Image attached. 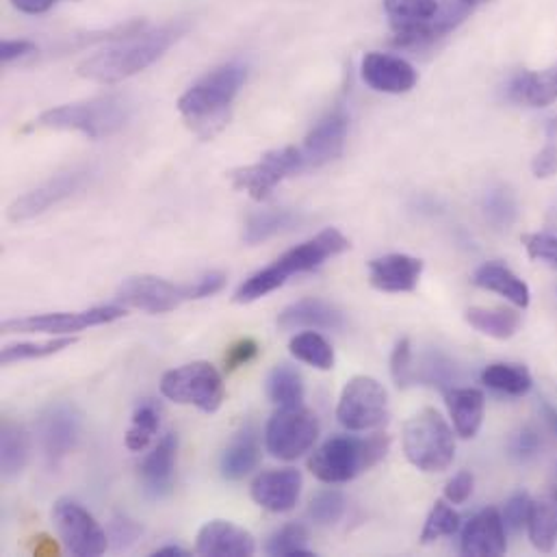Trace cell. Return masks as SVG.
I'll list each match as a JSON object with an SVG mask.
<instances>
[{"mask_svg":"<svg viewBox=\"0 0 557 557\" xmlns=\"http://www.w3.org/2000/svg\"><path fill=\"white\" fill-rule=\"evenodd\" d=\"M131 117V104L122 96H102L89 102L61 104L44 111L37 124L54 131H76L89 139L120 133Z\"/></svg>","mask_w":557,"mask_h":557,"instance_id":"cell-5","label":"cell"},{"mask_svg":"<svg viewBox=\"0 0 557 557\" xmlns=\"http://www.w3.org/2000/svg\"><path fill=\"white\" fill-rule=\"evenodd\" d=\"M523 244L528 248V255L534 261H545L557 270V237L545 235V233H534V235H525Z\"/></svg>","mask_w":557,"mask_h":557,"instance_id":"cell-45","label":"cell"},{"mask_svg":"<svg viewBox=\"0 0 557 557\" xmlns=\"http://www.w3.org/2000/svg\"><path fill=\"white\" fill-rule=\"evenodd\" d=\"M460 528V517L458 512H454V508L447 504V502H436L428 521H425V528H423V534H421V543H434L443 536H454Z\"/></svg>","mask_w":557,"mask_h":557,"instance_id":"cell-41","label":"cell"},{"mask_svg":"<svg viewBox=\"0 0 557 557\" xmlns=\"http://www.w3.org/2000/svg\"><path fill=\"white\" fill-rule=\"evenodd\" d=\"M76 341L74 338H54V341H44V343H15L7 345L0 354L2 364H13L20 360H35V358H48L52 354H59L67 347H72Z\"/></svg>","mask_w":557,"mask_h":557,"instance_id":"cell-40","label":"cell"},{"mask_svg":"<svg viewBox=\"0 0 557 557\" xmlns=\"http://www.w3.org/2000/svg\"><path fill=\"white\" fill-rule=\"evenodd\" d=\"M528 525H530V539L534 547L543 554H552L557 543L556 486H549L536 502H532Z\"/></svg>","mask_w":557,"mask_h":557,"instance_id":"cell-27","label":"cell"},{"mask_svg":"<svg viewBox=\"0 0 557 557\" xmlns=\"http://www.w3.org/2000/svg\"><path fill=\"white\" fill-rule=\"evenodd\" d=\"M447 406L454 419V428L462 438H473L484 421L486 397L480 388H449Z\"/></svg>","mask_w":557,"mask_h":557,"instance_id":"cell-26","label":"cell"},{"mask_svg":"<svg viewBox=\"0 0 557 557\" xmlns=\"http://www.w3.org/2000/svg\"><path fill=\"white\" fill-rule=\"evenodd\" d=\"M89 178H91L89 170H70V172H61V174L48 178L39 187L20 196L7 209L9 222L17 224V222H26V220H33V218L46 213L54 205H59V202L72 198L74 194H78L89 183Z\"/></svg>","mask_w":557,"mask_h":557,"instance_id":"cell-14","label":"cell"},{"mask_svg":"<svg viewBox=\"0 0 557 557\" xmlns=\"http://www.w3.org/2000/svg\"><path fill=\"white\" fill-rule=\"evenodd\" d=\"M161 393L176 404L196 406L198 410L213 414L224 404L226 386L222 373L211 362L198 360L168 371L161 380Z\"/></svg>","mask_w":557,"mask_h":557,"instance_id":"cell-7","label":"cell"},{"mask_svg":"<svg viewBox=\"0 0 557 557\" xmlns=\"http://www.w3.org/2000/svg\"><path fill=\"white\" fill-rule=\"evenodd\" d=\"M404 451L419 471H445L456 456L454 432L434 408H423L404 425Z\"/></svg>","mask_w":557,"mask_h":557,"instance_id":"cell-6","label":"cell"},{"mask_svg":"<svg viewBox=\"0 0 557 557\" xmlns=\"http://www.w3.org/2000/svg\"><path fill=\"white\" fill-rule=\"evenodd\" d=\"M547 137H549V141H556L557 120H549V124H547Z\"/></svg>","mask_w":557,"mask_h":557,"instance_id":"cell-56","label":"cell"},{"mask_svg":"<svg viewBox=\"0 0 557 557\" xmlns=\"http://www.w3.org/2000/svg\"><path fill=\"white\" fill-rule=\"evenodd\" d=\"M176 456H178V438L174 432H170L157 443V447L139 465L141 486L150 499H163L172 493Z\"/></svg>","mask_w":557,"mask_h":557,"instance_id":"cell-18","label":"cell"},{"mask_svg":"<svg viewBox=\"0 0 557 557\" xmlns=\"http://www.w3.org/2000/svg\"><path fill=\"white\" fill-rule=\"evenodd\" d=\"M306 163L299 148H282L263 154V159L255 165L239 168L231 174L233 187L237 191H246L252 200L263 202L272 196V191L288 176L304 172Z\"/></svg>","mask_w":557,"mask_h":557,"instance_id":"cell-9","label":"cell"},{"mask_svg":"<svg viewBox=\"0 0 557 557\" xmlns=\"http://www.w3.org/2000/svg\"><path fill=\"white\" fill-rule=\"evenodd\" d=\"M107 536H109V547H113L115 552H126L141 536V528L126 517H113V521L109 523Z\"/></svg>","mask_w":557,"mask_h":557,"instance_id":"cell-44","label":"cell"},{"mask_svg":"<svg viewBox=\"0 0 557 557\" xmlns=\"http://www.w3.org/2000/svg\"><path fill=\"white\" fill-rule=\"evenodd\" d=\"M161 425V408L154 399H144L133 412V425L126 434V447L131 451H144Z\"/></svg>","mask_w":557,"mask_h":557,"instance_id":"cell-36","label":"cell"},{"mask_svg":"<svg viewBox=\"0 0 557 557\" xmlns=\"http://www.w3.org/2000/svg\"><path fill=\"white\" fill-rule=\"evenodd\" d=\"M482 382L499 393L506 395H525L532 388V373L523 364H510V362H495L488 364L482 371Z\"/></svg>","mask_w":557,"mask_h":557,"instance_id":"cell-33","label":"cell"},{"mask_svg":"<svg viewBox=\"0 0 557 557\" xmlns=\"http://www.w3.org/2000/svg\"><path fill=\"white\" fill-rule=\"evenodd\" d=\"M52 523L72 556L98 557L109 549L107 532L81 504L72 499H59L54 504Z\"/></svg>","mask_w":557,"mask_h":557,"instance_id":"cell-11","label":"cell"},{"mask_svg":"<svg viewBox=\"0 0 557 557\" xmlns=\"http://www.w3.org/2000/svg\"><path fill=\"white\" fill-rule=\"evenodd\" d=\"M423 274V261L408 255H386L369 263V282L384 293H412Z\"/></svg>","mask_w":557,"mask_h":557,"instance_id":"cell-20","label":"cell"},{"mask_svg":"<svg viewBox=\"0 0 557 557\" xmlns=\"http://www.w3.org/2000/svg\"><path fill=\"white\" fill-rule=\"evenodd\" d=\"M57 2H61V0H11V4H13L17 11L28 13V15L46 13V11L52 9Z\"/></svg>","mask_w":557,"mask_h":557,"instance_id":"cell-53","label":"cell"},{"mask_svg":"<svg viewBox=\"0 0 557 557\" xmlns=\"http://www.w3.org/2000/svg\"><path fill=\"white\" fill-rule=\"evenodd\" d=\"M268 395L280 408L301 406L304 382L299 371L286 362L274 367V371L268 377Z\"/></svg>","mask_w":557,"mask_h":557,"instance_id":"cell-35","label":"cell"},{"mask_svg":"<svg viewBox=\"0 0 557 557\" xmlns=\"http://www.w3.org/2000/svg\"><path fill=\"white\" fill-rule=\"evenodd\" d=\"M482 211L495 231H508L519 218V202L508 185H495L484 194Z\"/></svg>","mask_w":557,"mask_h":557,"instance_id":"cell-32","label":"cell"},{"mask_svg":"<svg viewBox=\"0 0 557 557\" xmlns=\"http://www.w3.org/2000/svg\"><path fill=\"white\" fill-rule=\"evenodd\" d=\"M543 412H545V419H547V423H549V428L554 430L557 434V410L556 408H552L549 404H543Z\"/></svg>","mask_w":557,"mask_h":557,"instance_id":"cell-54","label":"cell"},{"mask_svg":"<svg viewBox=\"0 0 557 557\" xmlns=\"http://www.w3.org/2000/svg\"><path fill=\"white\" fill-rule=\"evenodd\" d=\"M473 282L480 288H486V290L504 295L506 299H510L519 308H528L530 306V286L519 278L512 270H508L502 263H486V265H482L473 274Z\"/></svg>","mask_w":557,"mask_h":557,"instance_id":"cell-28","label":"cell"},{"mask_svg":"<svg viewBox=\"0 0 557 557\" xmlns=\"http://www.w3.org/2000/svg\"><path fill=\"white\" fill-rule=\"evenodd\" d=\"M280 330H341L345 325L343 312L323 299H299L286 306L278 317Z\"/></svg>","mask_w":557,"mask_h":557,"instance_id":"cell-23","label":"cell"},{"mask_svg":"<svg viewBox=\"0 0 557 557\" xmlns=\"http://www.w3.org/2000/svg\"><path fill=\"white\" fill-rule=\"evenodd\" d=\"M126 314L122 306H96L78 312H48L22 319H9L2 323V332H35V334H67L81 332L94 325L117 321Z\"/></svg>","mask_w":557,"mask_h":557,"instance_id":"cell-13","label":"cell"},{"mask_svg":"<svg viewBox=\"0 0 557 557\" xmlns=\"http://www.w3.org/2000/svg\"><path fill=\"white\" fill-rule=\"evenodd\" d=\"M248 78L244 63L231 61L191 85L178 100V111L187 126L202 139L215 137L231 117V104Z\"/></svg>","mask_w":557,"mask_h":557,"instance_id":"cell-2","label":"cell"},{"mask_svg":"<svg viewBox=\"0 0 557 557\" xmlns=\"http://www.w3.org/2000/svg\"><path fill=\"white\" fill-rule=\"evenodd\" d=\"M319 436L314 412L304 406L280 408L265 428V447L278 460H295L306 454Z\"/></svg>","mask_w":557,"mask_h":557,"instance_id":"cell-10","label":"cell"},{"mask_svg":"<svg viewBox=\"0 0 557 557\" xmlns=\"http://www.w3.org/2000/svg\"><path fill=\"white\" fill-rule=\"evenodd\" d=\"M508 96L521 104L549 107L557 100V65L543 72H519L508 85Z\"/></svg>","mask_w":557,"mask_h":557,"instance_id":"cell-24","label":"cell"},{"mask_svg":"<svg viewBox=\"0 0 557 557\" xmlns=\"http://www.w3.org/2000/svg\"><path fill=\"white\" fill-rule=\"evenodd\" d=\"M467 321L478 332L504 341V338H510L517 334V330L521 325V312H517L512 308H480V306H475V308L467 310Z\"/></svg>","mask_w":557,"mask_h":557,"instance_id":"cell-31","label":"cell"},{"mask_svg":"<svg viewBox=\"0 0 557 557\" xmlns=\"http://www.w3.org/2000/svg\"><path fill=\"white\" fill-rule=\"evenodd\" d=\"M345 515V497L338 491L319 493L308 508V517L317 525H334Z\"/></svg>","mask_w":557,"mask_h":557,"instance_id":"cell-42","label":"cell"},{"mask_svg":"<svg viewBox=\"0 0 557 557\" xmlns=\"http://www.w3.org/2000/svg\"><path fill=\"white\" fill-rule=\"evenodd\" d=\"M473 495V475L462 471L454 480H449L445 488V497L449 504H465Z\"/></svg>","mask_w":557,"mask_h":557,"instance_id":"cell-50","label":"cell"},{"mask_svg":"<svg viewBox=\"0 0 557 557\" xmlns=\"http://www.w3.org/2000/svg\"><path fill=\"white\" fill-rule=\"evenodd\" d=\"M438 9L441 7L436 0H384V11L388 13L395 33H404L430 22Z\"/></svg>","mask_w":557,"mask_h":557,"instance_id":"cell-34","label":"cell"},{"mask_svg":"<svg viewBox=\"0 0 557 557\" xmlns=\"http://www.w3.org/2000/svg\"><path fill=\"white\" fill-rule=\"evenodd\" d=\"M299 222V215L290 209H263L246 220L244 242L250 246L263 244L280 233L290 231Z\"/></svg>","mask_w":557,"mask_h":557,"instance_id":"cell-30","label":"cell"},{"mask_svg":"<svg viewBox=\"0 0 557 557\" xmlns=\"http://www.w3.org/2000/svg\"><path fill=\"white\" fill-rule=\"evenodd\" d=\"M259 351H261V347L255 338H239L226 351V358H224L226 371H237L239 367L250 364L259 356Z\"/></svg>","mask_w":557,"mask_h":557,"instance_id":"cell-46","label":"cell"},{"mask_svg":"<svg viewBox=\"0 0 557 557\" xmlns=\"http://www.w3.org/2000/svg\"><path fill=\"white\" fill-rule=\"evenodd\" d=\"M362 81L384 94H406L417 85V70L401 57L386 52H369L362 59Z\"/></svg>","mask_w":557,"mask_h":557,"instance_id":"cell-17","label":"cell"},{"mask_svg":"<svg viewBox=\"0 0 557 557\" xmlns=\"http://www.w3.org/2000/svg\"><path fill=\"white\" fill-rule=\"evenodd\" d=\"M191 299H194L191 284H174L170 280L157 278V276H133L126 280L117 290V301L150 314L170 312Z\"/></svg>","mask_w":557,"mask_h":557,"instance_id":"cell-15","label":"cell"},{"mask_svg":"<svg viewBox=\"0 0 557 557\" xmlns=\"http://www.w3.org/2000/svg\"><path fill=\"white\" fill-rule=\"evenodd\" d=\"M539 449H541V438H539V434L534 432V430H530V428H525V430H521L519 434H515V438L510 441V454L517 458V460H530V458H534L536 454H539Z\"/></svg>","mask_w":557,"mask_h":557,"instance_id":"cell-48","label":"cell"},{"mask_svg":"<svg viewBox=\"0 0 557 557\" xmlns=\"http://www.w3.org/2000/svg\"><path fill=\"white\" fill-rule=\"evenodd\" d=\"M532 172L536 178H552L557 174V144L549 141L532 161Z\"/></svg>","mask_w":557,"mask_h":557,"instance_id":"cell-49","label":"cell"},{"mask_svg":"<svg viewBox=\"0 0 557 557\" xmlns=\"http://www.w3.org/2000/svg\"><path fill=\"white\" fill-rule=\"evenodd\" d=\"M508 552L506 543V523L497 510L480 512L462 534V554L465 556H504Z\"/></svg>","mask_w":557,"mask_h":557,"instance_id":"cell-22","label":"cell"},{"mask_svg":"<svg viewBox=\"0 0 557 557\" xmlns=\"http://www.w3.org/2000/svg\"><path fill=\"white\" fill-rule=\"evenodd\" d=\"M265 552L270 556L308 557L312 552L308 549V530L301 523H290L278 530L270 541Z\"/></svg>","mask_w":557,"mask_h":557,"instance_id":"cell-39","label":"cell"},{"mask_svg":"<svg viewBox=\"0 0 557 557\" xmlns=\"http://www.w3.org/2000/svg\"><path fill=\"white\" fill-rule=\"evenodd\" d=\"M347 250H349V239L343 233H338L336 228H325L317 237L284 252L274 265H270L246 280L237 288L235 301H239V304L257 301L280 288L290 276L314 272L325 261H330Z\"/></svg>","mask_w":557,"mask_h":557,"instance_id":"cell-3","label":"cell"},{"mask_svg":"<svg viewBox=\"0 0 557 557\" xmlns=\"http://www.w3.org/2000/svg\"><path fill=\"white\" fill-rule=\"evenodd\" d=\"M30 456V441L26 430L15 421H4L0 428V467L2 475L15 478L24 471Z\"/></svg>","mask_w":557,"mask_h":557,"instance_id":"cell-29","label":"cell"},{"mask_svg":"<svg viewBox=\"0 0 557 557\" xmlns=\"http://www.w3.org/2000/svg\"><path fill=\"white\" fill-rule=\"evenodd\" d=\"M157 557H183L187 556V552L185 549H181V547H165V549H159Z\"/></svg>","mask_w":557,"mask_h":557,"instance_id":"cell-55","label":"cell"},{"mask_svg":"<svg viewBox=\"0 0 557 557\" xmlns=\"http://www.w3.org/2000/svg\"><path fill=\"white\" fill-rule=\"evenodd\" d=\"M336 417L351 432L375 430L388 419V397L384 386L367 375L351 377L338 399Z\"/></svg>","mask_w":557,"mask_h":557,"instance_id":"cell-8","label":"cell"},{"mask_svg":"<svg viewBox=\"0 0 557 557\" xmlns=\"http://www.w3.org/2000/svg\"><path fill=\"white\" fill-rule=\"evenodd\" d=\"M349 131V117L343 109H336L327 113L323 120H319L317 126L306 135L301 144V157L306 163V170L321 168L343 154L345 139Z\"/></svg>","mask_w":557,"mask_h":557,"instance_id":"cell-16","label":"cell"},{"mask_svg":"<svg viewBox=\"0 0 557 557\" xmlns=\"http://www.w3.org/2000/svg\"><path fill=\"white\" fill-rule=\"evenodd\" d=\"M259 458H261V447H259L257 430L252 425H246L222 454V460H220L222 475L231 482L244 480L248 473L257 469Z\"/></svg>","mask_w":557,"mask_h":557,"instance_id":"cell-25","label":"cell"},{"mask_svg":"<svg viewBox=\"0 0 557 557\" xmlns=\"http://www.w3.org/2000/svg\"><path fill=\"white\" fill-rule=\"evenodd\" d=\"M37 438L46 462L59 467L81 438V412L67 401L50 404L37 419Z\"/></svg>","mask_w":557,"mask_h":557,"instance_id":"cell-12","label":"cell"},{"mask_svg":"<svg viewBox=\"0 0 557 557\" xmlns=\"http://www.w3.org/2000/svg\"><path fill=\"white\" fill-rule=\"evenodd\" d=\"M226 284V276L220 274V272H211L207 276H202L196 282H191V288H194V299H205V297H211L215 293H220Z\"/></svg>","mask_w":557,"mask_h":557,"instance_id":"cell-52","label":"cell"},{"mask_svg":"<svg viewBox=\"0 0 557 557\" xmlns=\"http://www.w3.org/2000/svg\"><path fill=\"white\" fill-rule=\"evenodd\" d=\"M301 493V475L297 469H278L259 475L252 484V499L270 512H288Z\"/></svg>","mask_w":557,"mask_h":557,"instance_id":"cell-21","label":"cell"},{"mask_svg":"<svg viewBox=\"0 0 557 557\" xmlns=\"http://www.w3.org/2000/svg\"><path fill=\"white\" fill-rule=\"evenodd\" d=\"M391 375L399 388L414 384V360L408 338H401L391 354Z\"/></svg>","mask_w":557,"mask_h":557,"instance_id":"cell-43","label":"cell"},{"mask_svg":"<svg viewBox=\"0 0 557 557\" xmlns=\"http://www.w3.org/2000/svg\"><path fill=\"white\" fill-rule=\"evenodd\" d=\"M456 377V364L441 351H430L419 364H414V384L449 388Z\"/></svg>","mask_w":557,"mask_h":557,"instance_id":"cell-38","label":"cell"},{"mask_svg":"<svg viewBox=\"0 0 557 557\" xmlns=\"http://www.w3.org/2000/svg\"><path fill=\"white\" fill-rule=\"evenodd\" d=\"M288 349H290V354H293L297 360H301V362H306V364H310V367H314V369L330 371V369L334 367V349H332V345H330L321 334H317V332H301V334H297V336L290 341Z\"/></svg>","mask_w":557,"mask_h":557,"instance_id":"cell-37","label":"cell"},{"mask_svg":"<svg viewBox=\"0 0 557 557\" xmlns=\"http://www.w3.org/2000/svg\"><path fill=\"white\" fill-rule=\"evenodd\" d=\"M469 7H473V4H480V2H486V0H465Z\"/></svg>","mask_w":557,"mask_h":557,"instance_id":"cell-57","label":"cell"},{"mask_svg":"<svg viewBox=\"0 0 557 557\" xmlns=\"http://www.w3.org/2000/svg\"><path fill=\"white\" fill-rule=\"evenodd\" d=\"M530 512H532V499L525 493L515 495L504 510L506 528H510L512 532H519L530 521Z\"/></svg>","mask_w":557,"mask_h":557,"instance_id":"cell-47","label":"cell"},{"mask_svg":"<svg viewBox=\"0 0 557 557\" xmlns=\"http://www.w3.org/2000/svg\"><path fill=\"white\" fill-rule=\"evenodd\" d=\"M200 556L250 557L257 552V543L250 532L228 521H211L198 534L196 545Z\"/></svg>","mask_w":557,"mask_h":557,"instance_id":"cell-19","label":"cell"},{"mask_svg":"<svg viewBox=\"0 0 557 557\" xmlns=\"http://www.w3.org/2000/svg\"><path fill=\"white\" fill-rule=\"evenodd\" d=\"M391 438L382 432L369 438L336 436L323 443L308 460L310 473L325 484H343L373 469L388 454Z\"/></svg>","mask_w":557,"mask_h":557,"instance_id":"cell-4","label":"cell"},{"mask_svg":"<svg viewBox=\"0 0 557 557\" xmlns=\"http://www.w3.org/2000/svg\"><path fill=\"white\" fill-rule=\"evenodd\" d=\"M35 52H37V46L33 41H28V39H7L0 46L2 63H11V61H17V59L35 54Z\"/></svg>","mask_w":557,"mask_h":557,"instance_id":"cell-51","label":"cell"},{"mask_svg":"<svg viewBox=\"0 0 557 557\" xmlns=\"http://www.w3.org/2000/svg\"><path fill=\"white\" fill-rule=\"evenodd\" d=\"M187 30V22H168L159 28L122 37L117 44L87 57L78 65L76 74L102 85L122 83L159 61Z\"/></svg>","mask_w":557,"mask_h":557,"instance_id":"cell-1","label":"cell"}]
</instances>
